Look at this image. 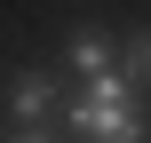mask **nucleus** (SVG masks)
Here are the masks:
<instances>
[{
  "label": "nucleus",
  "mask_w": 151,
  "mask_h": 143,
  "mask_svg": "<svg viewBox=\"0 0 151 143\" xmlns=\"http://www.w3.org/2000/svg\"><path fill=\"white\" fill-rule=\"evenodd\" d=\"M64 119H72L80 143H151V111L119 72L80 80V96H64Z\"/></svg>",
  "instance_id": "nucleus-1"
},
{
  "label": "nucleus",
  "mask_w": 151,
  "mask_h": 143,
  "mask_svg": "<svg viewBox=\"0 0 151 143\" xmlns=\"http://www.w3.org/2000/svg\"><path fill=\"white\" fill-rule=\"evenodd\" d=\"M56 96H64L56 72H16V80H8V111H16V127H40V119L56 111Z\"/></svg>",
  "instance_id": "nucleus-2"
},
{
  "label": "nucleus",
  "mask_w": 151,
  "mask_h": 143,
  "mask_svg": "<svg viewBox=\"0 0 151 143\" xmlns=\"http://www.w3.org/2000/svg\"><path fill=\"white\" fill-rule=\"evenodd\" d=\"M64 56H72V72H80V80H96V72H111V64H119V40H111L104 24H80V32L64 40Z\"/></svg>",
  "instance_id": "nucleus-3"
},
{
  "label": "nucleus",
  "mask_w": 151,
  "mask_h": 143,
  "mask_svg": "<svg viewBox=\"0 0 151 143\" xmlns=\"http://www.w3.org/2000/svg\"><path fill=\"white\" fill-rule=\"evenodd\" d=\"M111 72H119L127 88H151V24H143V32H127V40H119V64H111Z\"/></svg>",
  "instance_id": "nucleus-4"
},
{
  "label": "nucleus",
  "mask_w": 151,
  "mask_h": 143,
  "mask_svg": "<svg viewBox=\"0 0 151 143\" xmlns=\"http://www.w3.org/2000/svg\"><path fill=\"white\" fill-rule=\"evenodd\" d=\"M16 143H48V127H16Z\"/></svg>",
  "instance_id": "nucleus-5"
}]
</instances>
